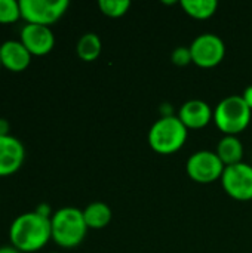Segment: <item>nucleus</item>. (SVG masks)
Segmentation results:
<instances>
[{
    "mask_svg": "<svg viewBox=\"0 0 252 253\" xmlns=\"http://www.w3.org/2000/svg\"><path fill=\"white\" fill-rule=\"evenodd\" d=\"M242 98H244V101L247 102V105H248V107L252 110V84L251 86H248V87L244 90Z\"/></svg>",
    "mask_w": 252,
    "mask_h": 253,
    "instance_id": "20",
    "label": "nucleus"
},
{
    "mask_svg": "<svg viewBox=\"0 0 252 253\" xmlns=\"http://www.w3.org/2000/svg\"><path fill=\"white\" fill-rule=\"evenodd\" d=\"M189 47L192 52V61L202 68H212L226 56V44L223 39L212 33L199 34Z\"/></svg>",
    "mask_w": 252,
    "mask_h": 253,
    "instance_id": "7",
    "label": "nucleus"
},
{
    "mask_svg": "<svg viewBox=\"0 0 252 253\" xmlns=\"http://www.w3.org/2000/svg\"><path fill=\"white\" fill-rule=\"evenodd\" d=\"M221 185L235 200H252V166L244 162L226 166L221 176Z\"/></svg>",
    "mask_w": 252,
    "mask_h": 253,
    "instance_id": "8",
    "label": "nucleus"
},
{
    "mask_svg": "<svg viewBox=\"0 0 252 253\" xmlns=\"http://www.w3.org/2000/svg\"><path fill=\"white\" fill-rule=\"evenodd\" d=\"M0 67H1V59H0Z\"/></svg>",
    "mask_w": 252,
    "mask_h": 253,
    "instance_id": "23",
    "label": "nucleus"
},
{
    "mask_svg": "<svg viewBox=\"0 0 252 253\" xmlns=\"http://www.w3.org/2000/svg\"><path fill=\"white\" fill-rule=\"evenodd\" d=\"M98 7L105 16L110 18H120L123 16L128 9L131 7L129 0H100Z\"/></svg>",
    "mask_w": 252,
    "mask_h": 253,
    "instance_id": "17",
    "label": "nucleus"
},
{
    "mask_svg": "<svg viewBox=\"0 0 252 253\" xmlns=\"http://www.w3.org/2000/svg\"><path fill=\"white\" fill-rule=\"evenodd\" d=\"M111 216H113L111 209L104 202H94V203L88 205L83 211L85 222H86L88 228H91V230L105 228L110 224Z\"/></svg>",
    "mask_w": 252,
    "mask_h": 253,
    "instance_id": "14",
    "label": "nucleus"
},
{
    "mask_svg": "<svg viewBox=\"0 0 252 253\" xmlns=\"http://www.w3.org/2000/svg\"><path fill=\"white\" fill-rule=\"evenodd\" d=\"M21 18L18 0H0V24H15Z\"/></svg>",
    "mask_w": 252,
    "mask_h": 253,
    "instance_id": "18",
    "label": "nucleus"
},
{
    "mask_svg": "<svg viewBox=\"0 0 252 253\" xmlns=\"http://www.w3.org/2000/svg\"><path fill=\"white\" fill-rule=\"evenodd\" d=\"M9 240L21 253L37 252L52 240L50 218L40 213L25 212L16 216L9 227Z\"/></svg>",
    "mask_w": 252,
    "mask_h": 253,
    "instance_id": "1",
    "label": "nucleus"
},
{
    "mask_svg": "<svg viewBox=\"0 0 252 253\" xmlns=\"http://www.w3.org/2000/svg\"><path fill=\"white\" fill-rule=\"evenodd\" d=\"M252 110L244 101L242 95H230L218 102L214 111L217 127L224 135L238 136L251 123Z\"/></svg>",
    "mask_w": 252,
    "mask_h": 253,
    "instance_id": "4",
    "label": "nucleus"
},
{
    "mask_svg": "<svg viewBox=\"0 0 252 253\" xmlns=\"http://www.w3.org/2000/svg\"><path fill=\"white\" fill-rule=\"evenodd\" d=\"M178 119L187 129H202L214 119V111L205 101L190 99L180 107Z\"/></svg>",
    "mask_w": 252,
    "mask_h": 253,
    "instance_id": "12",
    "label": "nucleus"
},
{
    "mask_svg": "<svg viewBox=\"0 0 252 253\" xmlns=\"http://www.w3.org/2000/svg\"><path fill=\"white\" fill-rule=\"evenodd\" d=\"M0 135H10L9 133V123L4 119H0Z\"/></svg>",
    "mask_w": 252,
    "mask_h": 253,
    "instance_id": "21",
    "label": "nucleus"
},
{
    "mask_svg": "<svg viewBox=\"0 0 252 253\" xmlns=\"http://www.w3.org/2000/svg\"><path fill=\"white\" fill-rule=\"evenodd\" d=\"M31 53L19 40H6L0 44L1 67L12 73H21L31 64Z\"/></svg>",
    "mask_w": 252,
    "mask_h": 253,
    "instance_id": "11",
    "label": "nucleus"
},
{
    "mask_svg": "<svg viewBox=\"0 0 252 253\" xmlns=\"http://www.w3.org/2000/svg\"><path fill=\"white\" fill-rule=\"evenodd\" d=\"M52 240L64 248H77L86 237L88 225L83 218V211L77 208H61L50 216Z\"/></svg>",
    "mask_w": 252,
    "mask_h": 253,
    "instance_id": "2",
    "label": "nucleus"
},
{
    "mask_svg": "<svg viewBox=\"0 0 252 253\" xmlns=\"http://www.w3.org/2000/svg\"><path fill=\"white\" fill-rule=\"evenodd\" d=\"M217 156L223 162L224 166H232L241 163L244 159V145L238 136L224 135L217 145Z\"/></svg>",
    "mask_w": 252,
    "mask_h": 253,
    "instance_id": "13",
    "label": "nucleus"
},
{
    "mask_svg": "<svg viewBox=\"0 0 252 253\" xmlns=\"http://www.w3.org/2000/svg\"><path fill=\"white\" fill-rule=\"evenodd\" d=\"M101 49L102 43L97 33H85L76 44L77 56L85 62H92L98 59V56L101 55Z\"/></svg>",
    "mask_w": 252,
    "mask_h": 253,
    "instance_id": "15",
    "label": "nucleus"
},
{
    "mask_svg": "<svg viewBox=\"0 0 252 253\" xmlns=\"http://www.w3.org/2000/svg\"><path fill=\"white\" fill-rule=\"evenodd\" d=\"M224 169L226 166L217 153L209 150L193 153L186 163V172L189 178L199 184H211L217 179H221Z\"/></svg>",
    "mask_w": 252,
    "mask_h": 253,
    "instance_id": "6",
    "label": "nucleus"
},
{
    "mask_svg": "<svg viewBox=\"0 0 252 253\" xmlns=\"http://www.w3.org/2000/svg\"><path fill=\"white\" fill-rule=\"evenodd\" d=\"M19 42L33 56H45L55 46V36L50 27L25 24L19 33Z\"/></svg>",
    "mask_w": 252,
    "mask_h": 253,
    "instance_id": "9",
    "label": "nucleus"
},
{
    "mask_svg": "<svg viewBox=\"0 0 252 253\" xmlns=\"http://www.w3.org/2000/svg\"><path fill=\"white\" fill-rule=\"evenodd\" d=\"M171 59H172V62H174L175 65H178V67H184V65L193 62V61H192L190 47H189V46H178V47H175L174 52H172V55H171Z\"/></svg>",
    "mask_w": 252,
    "mask_h": 253,
    "instance_id": "19",
    "label": "nucleus"
},
{
    "mask_svg": "<svg viewBox=\"0 0 252 253\" xmlns=\"http://www.w3.org/2000/svg\"><path fill=\"white\" fill-rule=\"evenodd\" d=\"M180 4L184 12L195 19H208L218 9L217 0H181Z\"/></svg>",
    "mask_w": 252,
    "mask_h": 253,
    "instance_id": "16",
    "label": "nucleus"
},
{
    "mask_svg": "<svg viewBox=\"0 0 252 253\" xmlns=\"http://www.w3.org/2000/svg\"><path fill=\"white\" fill-rule=\"evenodd\" d=\"M68 0H19L21 18L27 24L50 27L68 9Z\"/></svg>",
    "mask_w": 252,
    "mask_h": 253,
    "instance_id": "5",
    "label": "nucleus"
},
{
    "mask_svg": "<svg viewBox=\"0 0 252 253\" xmlns=\"http://www.w3.org/2000/svg\"><path fill=\"white\" fill-rule=\"evenodd\" d=\"M25 160L22 142L12 135H0V176L16 173Z\"/></svg>",
    "mask_w": 252,
    "mask_h": 253,
    "instance_id": "10",
    "label": "nucleus"
},
{
    "mask_svg": "<svg viewBox=\"0 0 252 253\" xmlns=\"http://www.w3.org/2000/svg\"><path fill=\"white\" fill-rule=\"evenodd\" d=\"M0 253H21L16 248H13L12 245H6V246H0Z\"/></svg>",
    "mask_w": 252,
    "mask_h": 253,
    "instance_id": "22",
    "label": "nucleus"
},
{
    "mask_svg": "<svg viewBox=\"0 0 252 253\" xmlns=\"http://www.w3.org/2000/svg\"><path fill=\"white\" fill-rule=\"evenodd\" d=\"M189 129L178 116H163L149 130V144L159 154H174L187 141Z\"/></svg>",
    "mask_w": 252,
    "mask_h": 253,
    "instance_id": "3",
    "label": "nucleus"
}]
</instances>
